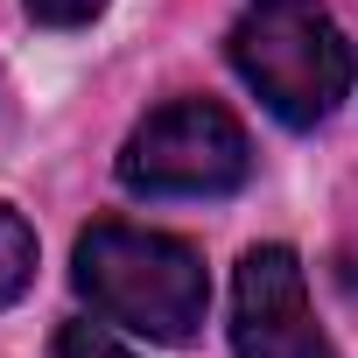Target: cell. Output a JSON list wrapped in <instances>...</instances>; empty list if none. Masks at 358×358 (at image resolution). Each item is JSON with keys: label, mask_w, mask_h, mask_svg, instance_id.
<instances>
[{"label": "cell", "mask_w": 358, "mask_h": 358, "mask_svg": "<svg viewBox=\"0 0 358 358\" xmlns=\"http://www.w3.org/2000/svg\"><path fill=\"white\" fill-rule=\"evenodd\" d=\"M71 281L106 323H120L148 344H190L211 309V281H204L197 246L148 232V225H120V218L85 225Z\"/></svg>", "instance_id": "obj_1"}, {"label": "cell", "mask_w": 358, "mask_h": 358, "mask_svg": "<svg viewBox=\"0 0 358 358\" xmlns=\"http://www.w3.org/2000/svg\"><path fill=\"white\" fill-rule=\"evenodd\" d=\"M232 71L281 127H316L351 92V43L323 0H253L232 29Z\"/></svg>", "instance_id": "obj_2"}, {"label": "cell", "mask_w": 358, "mask_h": 358, "mask_svg": "<svg viewBox=\"0 0 358 358\" xmlns=\"http://www.w3.org/2000/svg\"><path fill=\"white\" fill-rule=\"evenodd\" d=\"M246 176H253V141L211 99L155 106L120 148V183L134 197H232Z\"/></svg>", "instance_id": "obj_3"}, {"label": "cell", "mask_w": 358, "mask_h": 358, "mask_svg": "<svg viewBox=\"0 0 358 358\" xmlns=\"http://www.w3.org/2000/svg\"><path fill=\"white\" fill-rule=\"evenodd\" d=\"M232 344L239 358H337L309 309L302 260L288 246H253L232 281Z\"/></svg>", "instance_id": "obj_4"}, {"label": "cell", "mask_w": 358, "mask_h": 358, "mask_svg": "<svg viewBox=\"0 0 358 358\" xmlns=\"http://www.w3.org/2000/svg\"><path fill=\"white\" fill-rule=\"evenodd\" d=\"M29 281H36V232L0 204V309H8Z\"/></svg>", "instance_id": "obj_5"}, {"label": "cell", "mask_w": 358, "mask_h": 358, "mask_svg": "<svg viewBox=\"0 0 358 358\" xmlns=\"http://www.w3.org/2000/svg\"><path fill=\"white\" fill-rule=\"evenodd\" d=\"M57 358H134V351H120L106 330H92V323H64L57 330Z\"/></svg>", "instance_id": "obj_6"}, {"label": "cell", "mask_w": 358, "mask_h": 358, "mask_svg": "<svg viewBox=\"0 0 358 358\" xmlns=\"http://www.w3.org/2000/svg\"><path fill=\"white\" fill-rule=\"evenodd\" d=\"M99 8H106V0H29V15H36L43 29H85Z\"/></svg>", "instance_id": "obj_7"}]
</instances>
